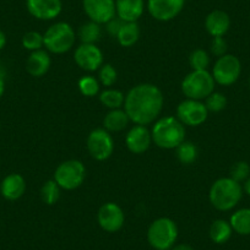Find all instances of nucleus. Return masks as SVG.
<instances>
[{
	"label": "nucleus",
	"instance_id": "f257e3e1",
	"mask_svg": "<svg viewBox=\"0 0 250 250\" xmlns=\"http://www.w3.org/2000/svg\"><path fill=\"white\" fill-rule=\"evenodd\" d=\"M162 91L152 83L135 86L125 97L124 110L136 125H147L155 122L163 108Z\"/></svg>",
	"mask_w": 250,
	"mask_h": 250
},
{
	"label": "nucleus",
	"instance_id": "f03ea898",
	"mask_svg": "<svg viewBox=\"0 0 250 250\" xmlns=\"http://www.w3.org/2000/svg\"><path fill=\"white\" fill-rule=\"evenodd\" d=\"M243 196V187L230 177L220 178L210 188L208 199L218 211H229L238 205Z\"/></svg>",
	"mask_w": 250,
	"mask_h": 250
},
{
	"label": "nucleus",
	"instance_id": "7ed1b4c3",
	"mask_svg": "<svg viewBox=\"0 0 250 250\" xmlns=\"http://www.w3.org/2000/svg\"><path fill=\"white\" fill-rule=\"evenodd\" d=\"M151 136L158 147L165 150L177 148L185 139L184 124L174 117L161 118L153 125Z\"/></svg>",
	"mask_w": 250,
	"mask_h": 250
},
{
	"label": "nucleus",
	"instance_id": "20e7f679",
	"mask_svg": "<svg viewBox=\"0 0 250 250\" xmlns=\"http://www.w3.org/2000/svg\"><path fill=\"white\" fill-rule=\"evenodd\" d=\"M75 31L66 22L54 23L43 35L44 47L54 54H64L69 52L75 44Z\"/></svg>",
	"mask_w": 250,
	"mask_h": 250
},
{
	"label": "nucleus",
	"instance_id": "39448f33",
	"mask_svg": "<svg viewBox=\"0 0 250 250\" xmlns=\"http://www.w3.org/2000/svg\"><path fill=\"white\" fill-rule=\"evenodd\" d=\"M215 80L208 70H193L182 83V91L189 100L200 101L208 97L215 90Z\"/></svg>",
	"mask_w": 250,
	"mask_h": 250
},
{
	"label": "nucleus",
	"instance_id": "423d86ee",
	"mask_svg": "<svg viewBox=\"0 0 250 250\" xmlns=\"http://www.w3.org/2000/svg\"><path fill=\"white\" fill-rule=\"evenodd\" d=\"M178 237V228L174 221L161 217L153 221L147 230L148 243L156 250H169Z\"/></svg>",
	"mask_w": 250,
	"mask_h": 250
},
{
	"label": "nucleus",
	"instance_id": "0eeeda50",
	"mask_svg": "<svg viewBox=\"0 0 250 250\" xmlns=\"http://www.w3.org/2000/svg\"><path fill=\"white\" fill-rule=\"evenodd\" d=\"M86 178V168L78 160L60 163L54 173V180L64 190H74L80 187Z\"/></svg>",
	"mask_w": 250,
	"mask_h": 250
},
{
	"label": "nucleus",
	"instance_id": "6e6552de",
	"mask_svg": "<svg viewBox=\"0 0 250 250\" xmlns=\"http://www.w3.org/2000/svg\"><path fill=\"white\" fill-rule=\"evenodd\" d=\"M242 74L240 60L233 54H225L217 59L212 70L215 83L221 86H230L239 79Z\"/></svg>",
	"mask_w": 250,
	"mask_h": 250
},
{
	"label": "nucleus",
	"instance_id": "1a4fd4ad",
	"mask_svg": "<svg viewBox=\"0 0 250 250\" xmlns=\"http://www.w3.org/2000/svg\"><path fill=\"white\" fill-rule=\"evenodd\" d=\"M208 110L204 103L196 100H185L177 107V117L179 122L189 126H199L208 119Z\"/></svg>",
	"mask_w": 250,
	"mask_h": 250
},
{
	"label": "nucleus",
	"instance_id": "9d476101",
	"mask_svg": "<svg viewBox=\"0 0 250 250\" xmlns=\"http://www.w3.org/2000/svg\"><path fill=\"white\" fill-rule=\"evenodd\" d=\"M87 150L95 160H108L114 151V141L105 129H95L87 138Z\"/></svg>",
	"mask_w": 250,
	"mask_h": 250
},
{
	"label": "nucleus",
	"instance_id": "9b49d317",
	"mask_svg": "<svg viewBox=\"0 0 250 250\" xmlns=\"http://www.w3.org/2000/svg\"><path fill=\"white\" fill-rule=\"evenodd\" d=\"M83 8L91 21L102 25L117 15L115 0H83Z\"/></svg>",
	"mask_w": 250,
	"mask_h": 250
},
{
	"label": "nucleus",
	"instance_id": "f8f14e48",
	"mask_svg": "<svg viewBox=\"0 0 250 250\" xmlns=\"http://www.w3.org/2000/svg\"><path fill=\"white\" fill-rule=\"evenodd\" d=\"M185 0H147V10L157 21H170L183 10Z\"/></svg>",
	"mask_w": 250,
	"mask_h": 250
},
{
	"label": "nucleus",
	"instance_id": "ddd939ff",
	"mask_svg": "<svg viewBox=\"0 0 250 250\" xmlns=\"http://www.w3.org/2000/svg\"><path fill=\"white\" fill-rule=\"evenodd\" d=\"M75 62L85 71H96L103 65V54L96 44L83 43L74 53Z\"/></svg>",
	"mask_w": 250,
	"mask_h": 250
},
{
	"label": "nucleus",
	"instance_id": "4468645a",
	"mask_svg": "<svg viewBox=\"0 0 250 250\" xmlns=\"http://www.w3.org/2000/svg\"><path fill=\"white\" fill-rule=\"evenodd\" d=\"M98 223L105 232H118L124 226L125 216L122 208L114 203H107L101 206L97 215Z\"/></svg>",
	"mask_w": 250,
	"mask_h": 250
},
{
	"label": "nucleus",
	"instance_id": "2eb2a0df",
	"mask_svg": "<svg viewBox=\"0 0 250 250\" xmlns=\"http://www.w3.org/2000/svg\"><path fill=\"white\" fill-rule=\"evenodd\" d=\"M27 10L38 20H53L62 13V0H26Z\"/></svg>",
	"mask_w": 250,
	"mask_h": 250
},
{
	"label": "nucleus",
	"instance_id": "dca6fc26",
	"mask_svg": "<svg viewBox=\"0 0 250 250\" xmlns=\"http://www.w3.org/2000/svg\"><path fill=\"white\" fill-rule=\"evenodd\" d=\"M152 143V136L145 125H135L129 130L125 138V144L129 151L135 155L146 152Z\"/></svg>",
	"mask_w": 250,
	"mask_h": 250
},
{
	"label": "nucleus",
	"instance_id": "f3484780",
	"mask_svg": "<svg viewBox=\"0 0 250 250\" xmlns=\"http://www.w3.org/2000/svg\"><path fill=\"white\" fill-rule=\"evenodd\" d=\"M117 16L124 22H136L145 10L144 0H115Z\"/></svg>",
	"mask_w": 250,
	"mask_h": 250
},
{
	"label": "nucleus",
	"instance_id": "a211bd4d",
	"mask_svg": "<svg viewBox=\"0 0 250 250\" xmlns=\"http://www.w3.org/2000/svg\"><path fill=\"white\" fill-rule=\"evenodd\" d=\"M26 191V182L22 175L13 173L5 177L0 185V193L6 200L15 201L20 199Z\"/></svg>",
	"mask_w": 250,
	"mask_h": 250
},
{
	"label": "nucleus",
	"instance_id": "6ab92c4d",
	"mask_svg": "<svg viewBox=\"0 0 250 250\" xmlns=\"http://www.w3.org/2000/svg\"><path fill=\"white\" fill-rule=\"evenodd\" d=\"M206 31L212 37H223L230 27V19L226 11L213 10L206 16Z\"/></svg>",
	"mask_w": 250,
	"mask_h": 250
},
{
	"label": "nucleus",
	"instance_id": "aec40b11",
	"mask_svg": "<svg viewBox=\"0 0 250 250\" xmlns=\"http://www.w3.org/2000/svg\"><path fill=\"white\" fill-rule=\"evenodd\" d=\"M50 68V57L47 52L40 49L31 53L26 62V69L30 75L35 78H41L45 75Z\"/></svg>",
	"mask_w": 250,
	"mask_h": 250
},
{
	"label": "nucleus",
	"instance_id": "412c9836",
	"mask_svg": "<svg viewBox=\"0 0 250 250\" xmlns=\"http://www.w3.org/2000/svg\"><path fill=\"white\" fill-rule=\"evenodd\" d=\"M128 114L125 113V110L119 109H112L103 120V125L107 131H120L128 126L129 123Z\"/></svg>",
	"mask_w": 250,
	"mask_h": 250
},
{
	"label": "nucleus",
	"instance_id": "4be33fe9",
	"mask_svg": "<svg viewBox=\"0 0 250 250\" xmlns=\"http://www.w3.org/2000/svg\"><path fill=\"white\" fill-rule=\"evenodd\" d=\"M140 37V28L136 22H124L118 32L117 40L122 47H133Z\"/></svg>",
	"mask_w": 250,
	"mask_h": 250
},
{
	"label": "nucleus",
	"instance_id": "5701e85b",
	"mask_svg": "<svg viewBox=\"0 0 250 250\" xmlns=\"http://www.w3.org/2000/svg\"><path fill=\"white\" fill-rule=\"evenodd\" d=\"M233 228L229 222L225 220L213 221L210 227V238L216 244H223L232 237Z\"/></svg>",
	"mask_w": 250,
	"mask_h": 250
},
{
	"label": "nucleus",
	"instance_id": "b1692460",
	"mask_svg": "<svg viewBox=\"0 0 250 250\" xmlns=\"http://www.w3.org/2000/svg\"><path fill=\"white\" fill-rule=\"evenodd\" d=\"M233 230L240 235L250 234V208H240L235 211L229 220Z\"/></svg>",
	"mask_w": 250,
	"mask_h": 250
},
{
	"label": "nucleus",
	"instance_id": "393cba45",
	"mask_svg": "<svg viewBox=\"0 0 250 250\" xmlns=\"http://www.w3.org/2000/svg\"><path fill=\"white\" fill-rule=\"evenodd\" d=\"M101 27L98 23L90 21V22L83 23L79 30V37L83 43L86 44H95L101 38Z\"/></svg>",
	"mask_w": 250,
	"mask_h": 250
},
{
	"label": "nucleus",
	"instance_id": "a878e982",
	"mask_svg": "<svg viewBox=\"0 0 250 250\" xmlns=\"http://www.w3.org/2000/svg\"><path fill=\"white\" fill-rule=\"evenodd\" d=\"M100 101L103 105L110 109H119L122 105H124L125 97L124 93L120 92L118 90H113V88H108V90L103 91L100 95Z\"/></svg>",
	"mask_w": 250,
	"mask_h": 250
},
{
	"label": "nucleus",
	"instance_id": "bb28decb",
	"mask_svg": "<svg viewBox=\"0 0 250 250\" xmlns=\"http://www.w3.org/2000/svg\"><path fill=\"white\" fill-rule=\"evenodd\" d=\"M177 157L183 165H191L198 158V148L194 144L183 141L177 147Z\"/></svg>",
	"mask_w": 250,
	"mask_h": 250
},
{
	"label": "nucleus",
	"instance_id": "cd10ccee",
	"mask_svg": "<svg viewBox=\"0 0 250 250\" xmlns=\"http://www.w3.org/2000/svg\"><path fill=\"white\" fill-rule=\"evenodd\" d=\"M41 198L47 205H54L60 198V187L55 180H48L41 189Z\"/></svg>",
	"mask_w": 250,
	"mask_h": 250
},
{
	"label": "nucleus",
	"instance_id": "c85d7f7f",
	"mask_svg": "<svg viewBox=\"0 0 250 250\" xmlns=\"http://www.w3.org/2000/svg\"><path fill=\"white\" fill-rule=\"evenodd\" d=\"M189 62L193 70H208L210 65V57L204 49H195L189 57Z\"/></svg>",
	"mask_w": 250,
	"mask_h": 250
},
{
	"label": "nucleus",
	"instance_id": "c756f323",
	"mask_svg": "<svg viewBox=\"0 0 250 250\" xmlns=\"http://www.w3.org/2000/svg\"><path fill=\"white\" fill-rule=\"evenodd\" d=\"M79 90L86 97H93L100 91V83L93 76H83L79 80Z\"/></svg>",
	"mask_w": 250,
	"mask_h": 250
},
{
	"label": "nucleus",
	"instance_id": "7c9ffc66",
	"mask_svg": "<svg viewBox=\"0 0 250 250\" xmlns=\"http://www.w3.org/2000/svg\"><path fill=\"white\" fill-rule=\"evenodd\" d=\"M22 45L23 48L31 50V52L40 50L44 45L43 36L40 32H36V31H30V32L25 33V36L22 37Z\"/></svg>",
	"mask_w": 250,
	"mask_h": 250
},
{
	"label": "nucleus",
	"instance_id": "2f4dec72",
	"mask_svg": "<svg viewBox=\"0 0 250 250\" xmlns=\"http://www.w3.org/2000/svg\"><path fill=\"white\" fill-rule=\"evenodd\" d=\"M206 108L208 112L217 113L221 112L226 108L227 105V98L220 92H212L208 97H206Z\"/></svg>",
	"mask_w": 250,
	"mask_h": 250
},
{
	"label": "nucleus",
	"instance_id": "473e14b6",
	"mask_svg": "<svg viewBox=\"0 0 250 250\" xmlns=\"http://www.w3.org/2000/svg\"><path fill=\"white\" fill-rule=\"evenodd\" d=\"M100 81L105 87H110L117 81V70L110 64H103L100 69Z\"/></svg>",
	"mask_w": 250,
	"mask_h": 250
},
{
	"label": "nucleus",
	"instance_id": "72a5a7b5",
	"mask_svg": "<svg viewBox=\"0 0 250 250\" xmlns=\"http://www.w3.org/2000/svg\"><path fill=\"white\" fill-rule=\"evenodd\" d=\"M250 177V166L244 161L237 162L230 169V178L235 182H245Z\"/></svg>",
	"mask_w": 250,
	"mask_h": 250
},
{
	"label": "nucleus",
	"instance_id": "f704fd0d",
	"mask_svg": "<svg viewBox=\"0 0 250 250\" xmlns=\"http://www.w3.org/2000/svg\"><path fill=\"white\" fill-rule=\"evenodd\" d=\"M227 42L223 37H213L212 43H211V52L216 55V57H222V55L227 54Z\"/></svg>",
	"mask_w": 250,
	"mask_h": 250
},
{
	"label": "nucleus",
	"instance_id": "c9c22d12",
	"mask_svg": "<svg viewBox=\"0 0 250 250\" xmlns=\"http://www.w3.org/2000/svg\"><path fill=\"white\" fill-rule=\"evenodd\" d=\"M123 23H124V21L120 20V19L118 18V16H117V18L112 19V20H110L109 22L105 23V25H107L108 33H109V35H112V36H114V37H117L118 32H119L120 28H122Z\"/></svg>",
	"mask_w": 250,
	"mask_h": 250
},
{
	"label": "nucleus",
	"instance_id": "e433bc0d",
	"mask_svg": "<svg viewBox=\"0 0 250 250\" xmlns=\"http://www.w3.org/2000/svg\"><path fill=\"white\" fill-rule=\"evenodd\" d=\"M6 44V36L3 31L0 30V50L3 49Z\"/></svg>",
	"mask_w": 250,
	"mask_h": 250
},
{
	"label": "nucleus",
	"instance_id": "4c0bfd02",
	"mask_svg": "<svg viewBox=\"0 0 250 250\" xmlns=\"http://www.w3.org/2000/svg\"><path fill=\"white\" fill-rule=\"evenodd\" d=\"M172 250H194L190 245H187V244H179V245H175Z\"/></svg>",
	"mask_w": 250,
	"mask_h": 250
},
{
	"label": "nucleus",
	"instance_id": "58836bf2",
	"mask_svg": "<svg viewBox=\"0 0 250 250\" xmlns=\"http://www.w3.org/2000/svg\"><path fill=\"white\" fill-rule=\"evenodd\" d=\"M243 190H244L245 193H247L248 195L250 196V177L248 178L247 180H245V183H244V187H243Z\"/></svg>",
	"mask_w": 250,
	"mask_h": 250
},
{
	"label": "nucleus",
	"instance_id": "ea45409f",
	"mask_svg": "<svg viewBox=\"0 0 250 250\" xmlns=\"http://www.w3.org/2000/svg\"><path fill=\"white\" fill-rule=\"evenodd\" d=\"M4 91H5V83H4V80L0 78V97L3 96Z\"/></svg>",
	"mask_w": 250,
	"mask_h": 250
},
{
	"label": "nucleus",
	"instance_id": "a19ab883",
	"mask_svg": "<svg viewBox=\"0 0 250 250\" xmlns=\"http://www.w3.org/2000/svg\"><path fill=\"white\" fill-rule=\"evenodd\" d=\"M249 87H250V79H249Z\"/></svg>",
	"mask_w": 250,
	"mask_h": 250
}]
</instances>
